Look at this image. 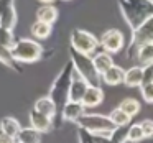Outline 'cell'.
I'll return each instance as SVG.
<instances>
[{
	"label": "cell",
	"mask_w": 153,
	"mask_h": 143,
	"mask_svg": "<svg viewBox=\"0 0 153 143\" xmlns=\"http://www.w3.org/2000/svg\"><path fill=\"white\" fill-rule=\"evenodd\" d=\"M84 113H86V107L82 105V102H71V100H68L64 104V107L61 109V117L66 122H77V119L81 115H84Z\"/></svg>",
	"instance_id": "11"
},
{
	"label": "cell",
	"mask_w": 153,
	"mask_h": 143,
	"mask_svg": "<svg viewBox=\"0 0 153 143\" xmlns=\"http://www.w3.org/2000/svg\"><path fill=\"white\" fill-rule=\"evenodd\" d=\"M143 67V84L146 82H153V63L152 64H146Z\"/></svg>",
	"instance_id": "29"
},
{
	"label": "cell",
	"mask_w": 153,
	"mask_h": 143,
	"mask_svg": "<svg viewBox=\"0 0 153 143\" xmlns=\"http://www.w3.org/2000/svg\"><path fill=\"white\" fill-rule=\"evenodd\" d=\"M140 127H142V132L145 138H153V120H150V119L142 120Z\"/></svg>",
	"instance_id": "28"
},
{
	"label": "cell",
	"mask_w": 153,
	"mask_h": 143,
	"mask_svg": "<svg viewBox=\"0 0 153 143\" xmlns=\"http://www.w3.org/2000/svg\"><path fill=\"white\" fill-rule=\"evenodd\" d=\"M13 4H15V0H0V18H2V15L5 13V10Z\"/></svg>",
	"instance_id": "30"
},
{
	"label": "cell",
	"mask_w": 153,
	"mask_h": 143,
	"mask_svg": "<svg viewBox=\"0 0 153 143\" xmlns=\"http://www.w3.org/2000/svg\"><path fill=\"white\" fill-rule=\"evenodd\" d=\"M51 30H53V25H48L45 21L36 20L30 28V33L33 35L35 40H46L48 36L51 35Z\"/></svg>",
	"instance_id": "21"
},
{
	"label": "cell",
	"mask_w": 153,
	"mask_h": 143,
	"mask_svg": "<svg viewBox=\"0 0 153 143\" xmlns=\"http://www.w3.org/2000/svg\"><path fill=\"white\" fill-rule=\"evenodd\" d=\"M123 77H125V69H122L120 66L114 64V66H110L109 69L100 76V79H102L104 84L114 87V86H119V84H123Z\"/></svg>",
	"instance_id": "13"
},
{
	"label": "cell",
	"mask_w": 153,
	"mask_h": 143,
	"mask_svg": "<svg viewBox=\"0 0 153 143\" xmlns=\"http://www.w3.org/2000/svg\"><path fill=\"white\" fill-rule=\"evenodd\" d=\"M137 61L140 63V66H146V64L153 63V43H145L135 51Z\"/></svg>",
	"instance_id": "20"
},
{
	"label": "cell",
	"mask_w": 153,
	"mask_h": 143,
	"mask_svg": "<svg viewBox=\"0 0 153 143\" xmlns=\"http://www.w3.org/2000/svg\"><path fill=\"white\" fill-rule=\"evenodd\" d=\"M76 123L79 125V128H84L92 135H99L104 138H110L112 130L117 128L109 119V115H102V113H84L77 119Z\"/></svg>",
	"instance_id": "4"
},
{
	"label": "cell",
	"mask_w": 153,
	"mask_h": 143,
	"mask_svg": "<svg viewBox=\"0 0 153 143\" xmlns=\"http://www.w3.org/2000/svg\"><path fill=\"white\" fill-rule=\"evenodd\" d=\"M123 84L127 87H140L143 84V67L142 66H132L125 71Z\"/></svg>",
	"instance_id": "17"
},
{
	"label": "cell",
	"mask_w": 153,
	"mask_h": 143,
	"mask_svg": "<svg viewBox=\"0 0 153 143\" xmlns=\"http://www.w3.org/2000/svg\"><path fill=\"white\" fill-rule=\"evenodd\" d=\"M142 140H145V136H143V132H142V127H140V123H133V125H130L128 128H127V138H125V143H138L142 142Z\"/></svg>",
	"instance_id": "25"
},
{
	"label": "cell",
	"mask_w": 153,
	"mask_h": 143,
	"mask_svg": "<svg viewBox=\"0 0 153 143\" xmlns=\"http://www.w3.org/2000/svg\"><path fill=\"white\" fill-rule=\"evenodd\" d=\"M43 56V46L36 40L18 38L12 46V58L17 63H35Z\"/></svg>",
	"instance_id": "5"
},
{
	"label": "cell",
	"mask_w": 153,
	"mask_h": 143,
	"mask_svg": "<svg viewBox=\"0 0 153 143\" xmlns=\"http://www.w3.org/2000/svg\"><path fill=\"white\" fill-rule=\"evenodd\" d=\"M92 63H94V67L96 71L102 76L110 66H114V59H112V54L110 53H105V51H99L92 56Z\"/></svg>",
	"instance_id": "18"
},
{
	"label": "cell",
	"mask_w": 153,
	"mask_h": 143,
	"mask_svg": "<svg viewBox=\"0 0 153 143\" xmlns=\"http://www.w3.org/2000/svg\"><path fill=\"white\" fill-rule=\"evenodd\" d=\"M69 43L71 48H74L79 53L89 54V56H94L97 53V48H99V40L92 33H89L86 30H79V28L71 31Z\"/></svg>",
	"instance_id": "6"
},
{
	"label": "cell",
	"mask_w": 153,
	"mask_h": 143,
	"mask_svg": "<svg viewBox=\"0 0 153 143\" xmlns=\"http://www.w3.org/2000/svg\"><path fill=\"white\" fill-rule=\"evenodd\" d=\"M40 2H41L43 5H53V2H54V0H40Z\"/></svg>",
	"instance_id": "31"
},
{
	"label": "cell",
	"mask_w": 153,
	"mask_h": 143,
	"mask_svg": "<svg viewBox=\"0 0 153 143\" xmlns=\"http://www.w3.org/2000/svg\"><path fill=\"white\" fill-rule=\"evenodd\" d=\"M123 43H125L123 35H122V31L117 30V28L105 30L102 33V36H100V41H99V44L102 46V50L105 51V53H110V54L122 51Z\"/></svg>",
	"instance_id": "8"
},
{
	"label": "cell",
	"mask_w": 153,
	"mask_h": 143,
	"mask_svg": "<svg viewBox=\"0 0 153 143\" xmlns=\"http://www.w3.org/2000/svg\"><path fill=\"white\" fill-rule=\"evenodd\" d=\"M41 135L43 133L33 127H22L15 136V143H41Z\"/></svg>",
	"instance_id": "15"
},
{
	"label": "cell",
	"mask_w": 153,
	"mask_h": 143,
	"mask_svg": "<svg viewBox=\"0 0 153 143\" xmlns=\"http://www.w3.org/2000/svg\"><path fill=\"white\" fill-rule=\"evenodd\" d=\"M0 143H13V142H12V140H7V138H4V136H2V138H0Z\"/></svg>",
	"instance_id": "32"
},
{
	"label": "cell",
	"mask_w": 153,
	"mask_h": 143,
	"mask_svg": "<svg viewBox=\"0 0 153 143\" xmlns=\"http://www.w3.org/2000/svg\"><path fill=\"white\" fill-rule=\"evenodd\" d=\"M73 74H74V66H73L71 61H68V63L61 67V71L58 73V76L54 77V81L51 82L48 97L54 102V105H56V109H58V113L61 112V109L64 107V104L68 102V92H69Z\"/></svg>",
	"instance_id": "2"
},
{
	"label": "cell",
	"mask_w": 153,
	"mask_h": 143,
	"mask_svg": "<svg viewBox=\"0 0 153 143\" xmlns=\"http://www.w3.org/2000/svg\"><path fill=\"white\" fill-rule=\"evenodd\" d=\"M87 87H89V84L74 71L73 79H71V86H69V92H68V100H71V102H81L87 90Z\"/></svg>",
	"instance_id": "9"
},
{
	"label": "cell",
	"mask_w": 153,
	"mask_h": 143,
	"mask_svg": "<svg viewBox=\"0 0 153 143\" xmlns=\"http://www.w3.org/2000/svg\"><path fill=\"white\" fill-rule=\"evenodd\" d=\"M28 120H30V127H33L35 130L41 133H46L53 128V120L50 117L43 115V113L36 112L35 109L30 110V115H28Z\"/></svg>",
	"instance_id": "12"
},
{
	"label": "cell",
	"mask_w": 153,
	"mask_h": 143,
	"mask_svg": "<svg viewBox=\"0 0 153 143\" xmlns=\"http://www.w3.org/2000/svg\"><path fill=\"white\" fill-rule=\"evenodd\" d=\"M33 109L36 110V112L43 113V115L50 117L51 120H54V117L58 115V109H56V105H54V102H53V100H51L48 96L40 97V99H38L36 102H35Z\"/></svg>",
	"instance_id": "16"
},
{
	"label": "cell",
	"mask_w": 153,
	"mask_h": 143,
	"mask_svg": "<svg viewBox=\"0 0 153 143\" xmlns=\"http://www.w3.org/2000/svg\"><path fill=\"white\" fill-rule=\"evenodd\" d=\"M0 27L7 28V30L13 31L15 27H17V10H15V4L10 5V7L5 10V13L0 18Z\"/></svg>",
	"instance_id": "22"
},
{
	"label": "cell",
	"mask_w": 153,
	"mask_h": 143,
	"mask_svg": "<svg viewBox=\"0 0 153 143\" xmlns=\"http://www.w3.org/2000/svg\"><path fill=\"white\" fill-rule=\"evenodd\" d=\"M140 92H142V97L145 102L153 104V82H146L140 86Z\"/></svg>",
	"instance_id": "26"
},
{
	"label": "cell",
	"mask_w": 153,
	"mask_h": 143,
	"mask_svg": "<svg viewBox=\"0 0 153 143\" xmlns=\"http://www.w3.org/2000/svg\"><path fill=\"white\" fill-rule=\"evenodd\" d=\"M117 4L123 20L127 21L132 31L153 15L152 0H117Z\"/></svg>",
	"instance_id": "1"
},
{
	"label": "cell",
	"mask_w": 153,
	"mask_h": 143,
	"mask_svg": "<svg viewBox=\"0 0 153 143\" xmlns=\"http://www.w3.org/2000/svg\"><path fill=\"white\" fill-rule=\"evenodd\" d=\"M77 142L79 143H97L92 133L84 128H77Z\"/></svg>",
	"instance_id": "27"
},
{
	"label": "cell",
	"mask_w": 153,
	"mask_h": 143,
	"mask_svg": "<svg viewBox=\"0 0 153 143\" xmlns=\"http://www.w3.org/2000/svg\"><path fill=\"white\" fill-rule=\"evenodd\" d=\"M36 20L45 21L48 25H53L58 20V8L54 5H43L36 12Z\"/></svg>",
	"instance_id": "19"
},
{
	"label": "cell",
	"mask_w": 153,
	"mask_h": 143,
	"mask_svg": "<svg viewBox=\"0 0 153 143\" xmlns=\"http://www.w3.org/2000/svg\"><path fill=\"white\" fill-rule=\"evenodd\" d=\"M22 125L20 122H18L15 117H2V120H0V133H2V136L7 140H12L13 142L15 136H17V133L20 132Z\"/></svg>",
	"instance_id": "10"
},
{
	"label": "cell",
	"mask_w": 153,
	"mask_h": 143,
	"mask_svg": "<svg viewBox=\"0 0 153 143\" xmlns=\"http://www.w3.org/2000/svg\"><path fill=\"white\" fill-rule=\"evenodd\" d=\"M69 61L73 63L74 71H76L91 87H100L102 79H100V74L97 73L96 67H94L92 56L79 53V51H76L74 48H69Z\"/></svg>",
	"instance_id": "3"
},
{
	"label": "cell",
	"mask_w": 153,
	"mask_h": 143,
	"mask_svg": "<svg viewBox=\"0 0 153 143\" xmlns=\"http://www.w3.org/2000/svg\"><path fill=\"white\" fill-rule=\"evenodd\" d=\"M109 119L112 120V123L115 127H127L130 123V120H132L125 112H123V110H120L119 107H117V109H114L112 112L109 113Z\"/></svg>",
	"instance_id": "24"
},
{
	"label": "cell",
	"mask_w": 153,
	"mask_h": 143,
	"mask_svg": "<svg viewBox=\"0 0 153 143\" xmlns=\"http://www.w3.org/2000/svg\"><path fill=\"white\" fill-rule=\"evenodd\" d=\"M120 110H123V112L127 113V115L132 119V117L138 115L140 109H142V105H140V102L137 99H133V97H127V99H123L122 102H120L119 105Z\"/></svg>",
	"instance_id": "23"
},
{
	"label": "cell",
	"mask_w": 153,
	"mask_h": 143,
	"mask_svg": "<svg viewBox=\"0 0 153 143\" xmlns=\"http://www.w3.org/2000/svg\"><path fill=\"white\" fill-rule=\"evenodd\" d=\"M0 138H2V133H0Z\"/></svg>",
	"instance_id": "33"
},
{
	"label": "cell",
	"mask_w": 153,
	"mask_h": 143,
	"mask_svg": "<svg viewBox=\"0 0 153 143\" xmlns=\"http://www.w3.org/2000/svg\"><path fill=\"white\" fill-rule=\"evenodd\" d=\"M145 43H153V15L150 18H146L138 28L132 31V38H130L128 44V56L132 54V51H137L142 44Z\"/></svg>",
	"instance_id": "7"
},
{
	"label": "cell",
	"mask_w": 153,
	"mask_h": 143,
	"mask_svg": "<svg viewBox=\"0 0 153 143\" xmlns=\"http://www.w3.org/2000/svg\"><path fill=\"white\" fill-rule=\"evenodd\" d=\"M102 100H104V90L100 89V87H87V90H86V94H84V97H82V105L86 107H89V109H92V107H97V105H100L102 104Z\"/></svg>",
	"instance_id": "14"
},
{
	"label": "cell",
	"mask_w": 153,
	"mask_h": 143,
	"mask_svg": "<svg viewBox=\"0 0 153 143\" xmlns=\"http://www.w3.org/2000/svg\"><path fill=\"white\" fill-rule=\"evenodd\" d=\"M152 2H153V0H152Z\"/></svg>",
	"instance_id": "34"
}]
</instances>
